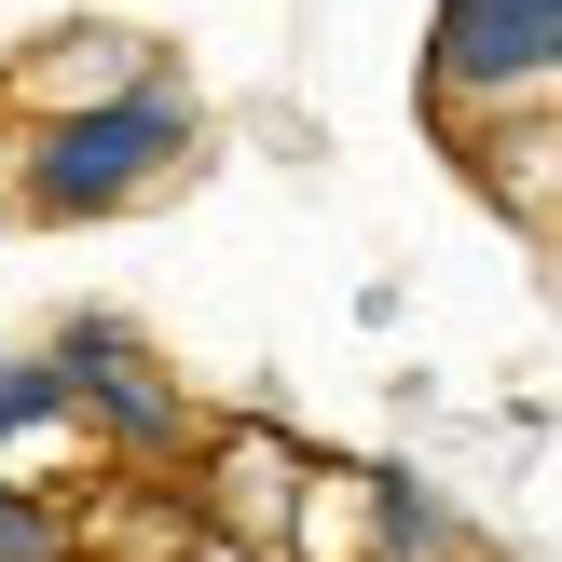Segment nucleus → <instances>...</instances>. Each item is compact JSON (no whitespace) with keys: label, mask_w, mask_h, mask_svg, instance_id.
<instances>
[{"label":"nucleus","mask_w":562,"mask_h":562,"mask_svg":"<svg viewBox=\"0 0 562 562\" xmlns=\"http://www.w3.org/2000/svg\"><path fill=\"white\" fill-rule=\"evenodd\" d=\"M302 494H316V453H302L289 426H261V412H234V426H206V439H192V508H206V536H220V549L289 562Z\"/></svg>","instance_id":"nucleus-4"},{"label":"nucleus","mask_w":562,"mask_h":562,"mask_svg":"<svg viewBox=\"0 0 562 562\" xmlns=\"http://www.w3.org/2000/svg\"><path fill=\"white\" fill-rule=\"evenodd\" d=\"M192 562H247V549H220V536H206V549H192Z\"/></svg>","instance_id":"nucleus-9"},{"label":"nucleus","mask_w":562,"mask_h":562,"mask_svg":"<svg viewBox=\"0 0 562 562\" xmlns=\"http://www.w3.org/2000/svg\"><path fill=\"white\" fill-rule=\"evenodd\" d=\"M0 562H69V508L55 494H0Z\"/></svg>","instance_id":"nucleus-8"},{"label":"nucleus","mask_w":562,"mask_h":562,"mask_svg":"<svg viewBox=\"0 0 562 562\" xmlns=\"http://www.w3.org/2000/svg\"><path fill=\"white\" fill-rule=\"evenodd\" d=\"M192 97L179 82H124V97H97V110H55L42 137H27V165H14V206L27 220H110V206H137V192H165L192 165Z\"/></svg>","instance_id":"nucleus-1"},{"label":"nucleus","mask_w":562,"mask_h":562,"mask_svg":"<svg viewBox=\"0 0 562 562\" xmlns=\"http://www.w3.org/2000/svg\"><path fill=\"white\" fill-rule=\"evenodd\" d=\"M42 357H55V384H69L82 439H97L110 467H179V453H192V398H179V371H165L124 316H69Z\"/></svg>","instance_id":"nucleus-2"},{"label":"nucleus","mask_w":562,"mask_h":562,"mask_svg":"<svg viewBox=\"0 0 562 562\" xmlns=\"http://www.w3.org/2000/svg\"><path fill=\"white\" fill-rule=\"evenodd\" d=\"M27 439H82L55 357H0V494H14V453H27ZM82 453H97V439H82ZM97 467H110V453H97Z\"/></svg>","instance_id":"nucleus-7"},{"label":"nucleus","mask_w":562,"mask_h":562,"mask_svg":"<svg viewBox=\"0 0 562 562\" xmlns=\"http://www.w3.org/2000/svg\"><path fill=\"white\" fill-rule=\"evenodd\" d=\"M124 82H151V42H124V27H55L42 55L14 69V110H97V97H124Z\"/></svg>","instance_id":"nucleus-6"},{"label":"nucleus","mask_w":562,"mask_h":562,"mask_svg":"<svg viewBox=\"0 0 562 562\" xmlns=\"http://www.w3.org/2000/svg\"><path fill=\"white\" fill-rule=\"evenodd\" d=\"M55 508H69V562H192L206 549V508H192L179 467H82Z\"/></svg>","instance_id":"nucleus-5"},{"label":"nucleus","mask_w":562,"mask_h":562,"mask_svg":"<svg viewBox=\"0 0 562 562\" xmlns=\"http://www.w3.org/2000/svg\"><path fill=\"white\" fill-rule=\"evenodd\" d=\"M562 82V0H439L426 27V110L467 124V110H521Z\"/></svg>","instance_id":"nucleus-3"}]
</instances>
